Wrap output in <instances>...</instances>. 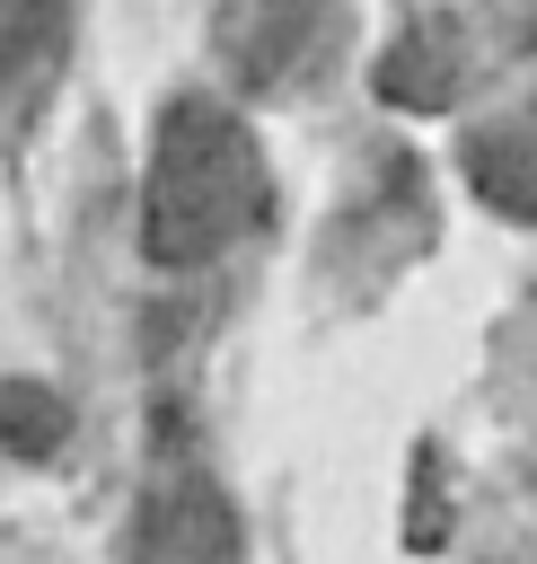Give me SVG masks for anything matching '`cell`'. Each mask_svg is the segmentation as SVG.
<instances>
[{
	"mask_svg": "<svg viewBox=\"0 0 537 564\" xmlns=\"http://www.w3.org/2000/svg\"><path fill=\"white\" fill-rule=\"evenodd\" d=\"M62 35V18L53 9H9L0 0V79H18V70H35V53Z\"/></svg>",
	"mask_w": 537,
	"mask_h": 564,
	"instance_id": "cell-6",
	"label": "cell"
},
{
	"mask_svg": "<svg viewBox=\"0 0 537 564\" xmlns=\"http://www.w3.org/2000/svg\"><path fill=\"white\" fill-rule=\"evenodd\" d=\"M141 238L158 264H202L220 256L255 212H264V167L255 141L229 106L211 97H176L158 115V150H150V203H141Z\"/></svg>",
	"mask_w": 537,
	"mask_h": 564,
	"instance_id": "cell-1",
	"label": "cell"
},
{
	"mask_svg": "<svg viewBox=\"0 0 537 564\" xmlns=\"http://www.w3.org/2000/svg\"><path fill=\"white\" fill-rule=\"evenodd\" d=\"M141 564H238V511L211 476L176 467L141 502Z\"/></svg>",
	"mask_w": 537,
	"mask_h": 564,
	"instance_id": "cell-2",
	"label": "cell"
},
{
	"mask_svg": "<svg viewBox=\"0 0 537 564\" xmlns=\"http://www.w3.org/2000/svg\"><path fill=\"white\" fill-rule=\"evenodd\" d=\"M458 88V26L449 18H414L387 53H379V97L396 106H440Z\"/></svg>",
	"mask_w": 537,
	"mask_h": 564,
	"instance_id": "cell-3",
	"label": "cell"
},
{
	"mask_svg": "<svg viewBox=\"0 0 537 564\" xmlns=\"http://www.w3.org/2000/svg\"><path fill=\"white\" fill-rule=\"evenodd\" d=\"M70 432V405L44 388V379H0V449L18 458H53Z\"/></svg>",
	"mask_w": 537,
	"mask_h": 564,
	"instance_id": "cell-5",
	"label": "cell"
},
{
	"mask_svg": "<svg viewBox=\"0 0 537 564\" xmlns=\"http://www.w3.org/2000/svg\"><path fill=\"white\" fill-rule=\"evenodd\" d=\"M467 176H475L484 203L537 220V123H493V132H475V141H467Z\"/></svg>",
	"mask_w": 537,
	"mask_h": 564,
	"instance_id": "cell-4",
	"label": "cell"
}]
</instances>
